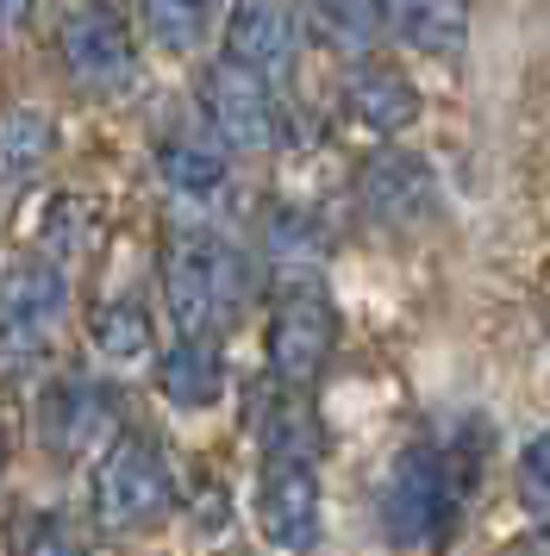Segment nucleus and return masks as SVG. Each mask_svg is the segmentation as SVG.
Returning a JSON list of instances; mask_svg holds the SVG:
<instances>
[{
  "instance_id": "nucleus-21",
  "label": "nucleus",
  "mask_w": 550,
  "mask_h": 556,
  "mask_svg": "<svg viewBox=\"0 0 550 556\" xmlns=\"http://www.w3.org/2000/svg\"><path fill=\"white\" fill-rule=\"evenodd\" d=\"M100 238V213L95 201H82V194H57L45 213V231H38V256H50L57 269H70V256L95 251Z\"/></svg>"
},
{
  "instance_id": "nucleus-5",
  "label": "nucleus",
  "mask_w": 550,
  "mask_h": 556,
  "mask_svg": "<svg viewBox=\"0 0 550 556\" xmlns=\"http://www.w3.org/2000/svg\"><path fill=\"white\" fill-rule=\"evenodd\" d=\"M457 501H463L457 456H450V451L438 456L432 444H407L400 463L388 469V488H382V531L395 538L400 551L432 544V538H445V531H450Z\"/></svg>"
},
{
  "instance_id": "nucleus-20",
  "label": "nucleus",
  "mask_w": 550,
  "mask_h": 556,
  "mask_svg": "<svg viewBox=\"0 0 550 556\" xmlns=\"http://www.w3.org/2000/svg\"><path fill=\"white\" fill-rule=\"evenodd\" d=\"M132 13H138V26L157 51L170 56H188L200 51L207 38H213V13H220V0H132Z\"/></svg>"
},
{
  "instance_id": "nucleus-4",
  "label": "nucleus",
  "mask_w": 550,
  "mask_h": 556,
  "mask_svg": "<svg viewBox=\"0 0 550 556\" xmlns=\"http://www.w3.org/2000/svg\"><path fill=\"white\" fill-rule=\"evenodd\" d=\"M200 119L232 156H263L288 144V101L282 88L257 81L250 70L213 56L200 70Z\"/></svg>"
},
{
  "instance_id": "nucleus-1",
  "label": "nucleus",
  "mask_w": 550,
  "mask_h": 556,
  "mask_svg": "<svg viewBox=\"0 0 550 556\" xmlns=\"http://www.w3.org/2000/svg\"><path fill=\"white\" fill-rule=\"evenodd\" d=\"M157 281H163V306L175 319V338H213L245 306V256L200 219L163 231Z\"/></svg>"
},
{
  "instance_id": "nucleus-6",
  "label": "nucleus",
  "mask_w": 550,
  "mask_h": 556,
  "mask_svg": "<svg viewBox=\"0 0 550 556\" xmlns=\"http://www.w3.org/2000/svg\"><path fill=\"white\" fill-rule=\"evenodd\" d=\"M263 351H270V376L282 381V388H300V394L332 369V351H338V306L325 294V281H288V288H275Z\"/></svg>"
},
{
  "instance_id": "nucleus-3",
  "label": "nucleus",
  "mask_w": 550,
  "mask_h": 556,
  "mask_svg": "<svg viewBox=\"0 0 550 556\" xmlns=\"http://www.w3.org/2000/svg\"><path fill=\"white\" fill-rule=\"evenodd\" d=\"M175 506V481L170 463L157 451V438L145 431H125L113 451L95 463V481H88V513H95L100 531H145L157 526Z\"/></svg>"
},
{
  "instance_id": "nucleus-11",
  "label": "nucleus",
  "mask_w": 550,
  "mask_h": 556,
  "mask_svg": "<svg viewBox=\"0 0 550 556\" xmlns=\"http://www.w3.org/2000/svg\"><path fill=\"white\" fill-rule=\"evenodd\" d=\"M345 113L363 131H375V138H400V131L420 126V113H425L420 81L407 76L388 51L357 56L345 70Z\"/></svg>"
},
{
  "instance_id": "nucleus-25",
  "label": "nucleus",
  "mask_w": 550,
  "mask_h": 556,
  "mask_svg": "<svg viewBox=\"0 0 550 556\" xmlns=\"http://www.w3.org/2000/svg\"><path fill=\"white\" fill-rule=\"evenodd\" d=\"M520 556H550V519H545V526H538V531H532V538L520 544Z\"/></svg>"
},
{
  "instance_id": "nucleus-23",
  "label": "nucleus",
  "mask_w": 550,
  "mask_h": 556,
  "mask_svg": "<svg viewBox=\"0 0 550 556\" xmlns=\"http://www.w3.org/2000/svg\"><path fill=\"white\" fill-rule=\"evenodd\" d=\"M513 494L532 513H550V426L538 438H525L520 463H513Z\"/></svg>"
},
{
  "instance_id": "nucleus-26",
  "label": "nucleus",
  "mask_w": 550,
  "mask_h": 556,
  "mask_svg": "<svg viewBox=\"0 0 550 556\" xmlns=\"http://www.w3.org/2000/svg\"><path fill=\"white\" fill-rule=\"evenodd\" d=\"M7 451H13V438H7V426H0V476H7Z\"/></svg>"
},
{
  "instance_id": "nucleus-2",
  "label": "nucleus",
  "mask_w": 550,
  "mask_h": 556,
  "mask_svg": "<svg viewBox=\"0 0 550 556\" xmlns=\"http://www.w3.org/2000/svg\"><path fill=\"white\" fill-rule=\"evenodd\" d=\"M57 63L75 94H125L138 81V38L120 0H70L57 20Z\"/></svg>"
},
{
  "instance_id": "nucleus-19",
  "label": "nucleus",
  "mask_w": 550,
  "mask_h": 556,
  "mask_svg": "<svg viewBox=\"0 0 550 556\" xmlns=\"http://www.w3.org/2000/svg\"><path fill=\"white\" fill-rule=\"evenodd\" d=\"M57 151V119L38 106H0V188H25L45 176Z\"/></svg>"
},
{
  "instance_id": "nucleus-22",
  "label": "nucleus",
  "mask_w": 550,
  "mask_h": 556,
  "mask_svg": "<svg viewBox=\"0 0 550 556\" xmlns=\"http://www.w3.org/2000/svg\"><path fill=\"white\" fill-rule=\"evenodd\" d=\"M7 544H13V556H88L82 531L50 506H20L7 526Z\"/></svg>"
},
{
  "instance_id": "nucleus-7",
  "label": "nucleus",
  "mask_w": 550,
  "mask_h": 556,
  "mask_svg": "<svg viewBox=\"0 0 550 556\" xmlns=\"http://www.w3.org/2000/svg\"><path fill=\"white\" fill-rule=\"evenodd\" d=\"M70 319V269L50 256H13L0 269V363H38L50 351L57 326Z\"/></svg>"
},
{
  "instance_id": "nucleus-8",
  "label": "nucleus",
  "mask_w": 550,
  "mask_h": 556,
  "mask_svg": "<svg viewBox=\"0 0 550 556\" xmlns=\"http://www.w3.org/2000/svg\"><path fill=\"white\" fill-rule=\"evenodd\" d=\"M38 438H45L50 463H95L125 438L120 426V394L100 376H57L45 388V406H38Z\"/></svg>"
},
{
  "instance_id": "nucleus-17",
  "label": "nucleus",
  "mask_w": 550,
  "mask_h": 556,
  "mask_svg": "<svg viewBox=\"0 0 550 556\" xmlns=\"http://www.w3.org/2000/svg\"><path fill=\"white\" fill-rule=\"evenodd\" d=\"M263 263L275 269V281H320V263H325V231L313 213L300 206H275L263 219Z\"/></svg>"
},
{
  "instance_id": "nucleus-13",
  "label": "nucleus",
  "mask_w": 550,
  "mask_h": 556,
  "mask_svg": "<svg viewBox=\"0 0 550 556\" xmlns=\"http://www.w3.org/2000/svg\"><path fill=\"white\" fill-rule=\"evenodd\" d=\"M382 38L425 56H463L470 38V0H375Z\"/></svg>"
},
{
  "instance_id": "nucleus-16",
  "label": "nucleus",
  "mask_w": 550,
  "mask_h": 556,
  "mask_svg": "<svg viewBox=\"0 0 550 556\" xmlns=\"http://www.w3.org/2000/svg\"><path fill=\"white\" fill-rule=\"evenodd\" d=\"M88 344L100 351V363L113 369H138L157 356V326H150V306L132 294H113L88 313Z\"/></svg>"
},
{
  "instance_id": "nucleus-9",
  "label": "nucleus",
  "mask_w": 550,
  "mask_h": 556,
  "mask_svg": "<svg viewBox=\"0 0 550 556\" xmlns=\"http://www.w3.org/2000/svg\"><path fill=\"white\" fill-rule=\"evenodd\" d=\"M300 31H307V20L288 0H238L225 13L220 56L250 70L257 81H270V88H288L300 70Z\"/></svg>"
},
{
  "instance_id": "nucleus-15",
  "label": "nucleus",
  "mask_w": 550,
  "mask_h": 556,
  "mask_svg": "<svg viewBox=\"0 0 550 556\" xmlns=\"http://www.w3.org/2000/svg\"><path fill=\"white\" fill-rule=\"evenodd\" d=\"M157 388L182 413H200L225 394V356L213 338H175L170 351H157Z\"/></svg>"
},
{
  "instance_id": "nucleus-24",
  "label": "nucleus",
  "mask_w": 550,
  "mask_h": 556,
  "mask_svg": "<svg viewBox=\"0 0 550 556\" xmlns=\"http://www.w3.org/2000/svg\"><path fill=\"white\" fill-rule=\"evenodd\" d=\"M32 7H38V0H0V38H13V31L32 20Z\"/></svg>"
},
{
  "instance_id": "nucleus-10",
  "label": "nucleus",
  "mask_w": 550,
  "mask_h": 556,
  "mask_svg": "<svg viewBox=\"0 0 550 556\" xmlns=\"http://www.w3.org/2000/svg\"><path fill=\"white\" fill-rule=\"evenodd\" d=\"M357 206L370 213L382 231H407V226H425L438 213V176L420 151H375L363 169H357Z\"/></svg>"
},
{
  "instance_id": "nucleus-18",
  "label": "nucleus",
  "mask_w": 550,
  "mask_h": 556,
  "mask_svg": "<svg viewBox=\"0 0 550 556\" xmlns=\"http://www.w3.org/2000/svg\"><path fill=\"white\" fill-rule=\"evenodd\" d=\"M257 438H263V463H313L320 419H313L307 394L275 381V394H263V406H257Z\"/></svg>"
},
{
  "instance_id": "nucleus-12",
  "label": "nucleus",
  "mask_w": 550,
  "mask_h": 556,
  "mask_svg": "<svg viewBox=\"0 0 550 556\" xmlns=\"http://www.w3.org/2000/svg\"><path fill=\"white\" fill-rule=\"evenodd\" d=\"M257 526L275 551L320 544V476L313 463H263L257 469Z\"/></svg>"
},
{
  "instance_id": "nucleus-14",
  "label": "nucleus",
  "mask_w": 550,
  "mask_h": 556,
  "mask_svg": "<svg viewBox=\"0 0 550 556\" xmlns=\"http://www.w3.org/2000/svg\"><path fill=\"white\" fill-rule=\"evenodd\" d=\"M157 176L175 201L188 206H213L232 181V151H225L213 131H170L163 151H157Z\"/></svg>"
}]
</instances>
